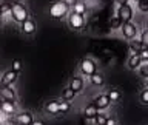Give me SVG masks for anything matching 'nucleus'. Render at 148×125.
Masks as SVG:
<instances>
[{
  "label": "nucleus",
  "mask_w": 148,
  "mask_h": 125,
  "mask_svg": "<svg viewBox=\"0 0 148 125\" xmlns=\"http://www.w3.org/2000/svg\"><path fill=\"white\" fill-rule=\"evenodd\" d=\"M66 14H69V6L63 2V0H59V2L51 3V6H49V16L53 17V19L59 20V19H63Z\"/></svg>",
  "instance_id": "nucleus-1"
},
{
  "label": "nucleus",
  "mask_w": 148,
  "mask_h": 125,
  "mask_svg": "<svg viewBox=\"0 0 148 125\" xmlns=\"http://www.w3.org/2000/svg\"><path fill=\"white\" fill-rule=\"evenodd\" d=\"M9 14H11L12 20L17 22V23H20V25L28 19V9H26V6H25V5H22V3H18V2H14Z\"/></svg>",
  "instance_id": "nucleus-2"
},
{
  "label": "nucleus",
  "mask_w": 148,
  "mask_h": 125,
  "mask_svg": "<svg viewBox=\"0 0 148 125\" xmlns=\"http://www.w3.org/2000/svg\"><path fill=\"white\" fill-rule=\"evenodd\" d=\"M133 16H134V11H133V6H131L130 3L119 5L117 12H116V17H117L122 23L131 22V20H133Z\"/></svg>",
  "instance_id": "nucleus-3"
},
{
  "label": "nucleus",
  "mask_w": 148,
  "mask_h": 125,
  "mask_svg": "<svg viewBox=\"0 0 148 125\" xmlns=\"http://www.w3.org/2000/svg\"><path fill=\"white\" fill-rule=\"evenodd\" d=\"M120 32H122V36L130 42V40L137 39V36H139V28L136 26V23L127 22V23H122V26H120Z\"/></svg>",
  "instance_id": "nucleus-4"
},
{
  "label": "nucleus",
  "mask_w": 148,
  "mask_h": 125,
  "mask_svg": "<svg viewBox=\"0 0 148 125\" xmlns=\"http://www.w3.org/2000/svg\"><path fill=\"white\" fill-rule=\"evenodd\" d=\"M79 69H80L82 76H92L96 71H97V63L94 62L92 59L90 57H85L80 60V63H79Z\"/></svg>",
  "instance_id": "nucleus-5"
},
{
  "label": "nucleus",
  "mask_w": 148,
  "mask_h": 125,
  "mask_svg": "<svg viewBox=\"0 0 148 125\" xmlns=\"http://www.w3.org/2000/svg\"><path fill=\"white\" fill-rule=\"evenodd\" d=\"M68 26L74 31H80L85 26V17L76 12H69L68 14Z\"/></svg>",
  "instance_id": "nucleus-6"
},
{
  "label": "nucleus",
  "mask_w": 148,
  "mask_h": 125,
  "mask_svg": "<svg viewBox=\"0 0 148 125\" xmlns=\"http://www.w3.org/2000/svg\"><path fill=\"white\" fill-rule=\"evenodd\" d=\"M0 97H2V100H9V102H14V104H16L17 93L11 87H3L2 90H0Z\"/></svg>",
  "instance_id": "nucleus-7"
},
{
  "label": "nucleus",
  "mask_w": 148,
  "mask_h": 125,
  "mask_svg": "<svg viewBox=\"0 0 148 125\" xmlns=\"http://www.w3.org/2000/svg\"><path fill=\"white\" fill-rule=\"evenodd\" d=\"M92 104H94V106L100 111V110H106V108H108V106L111 105V100L108 99V96H106V94H99V96L94 97V102H92Z\"/></svg>",
  "instance_id": "nucleus-8"
},
{
  "label": "nucleus",
  "mask_w": 148,
  "mask_h": 125,
  "mask_svg": "<svg viewBox=\"0 0 148 125\" xmlns=\"http://www.w3.org/2000/svg\"><path fill=\"white\" fill-rule=\"evenodd\" d=\"M17 74L16 71H12V69H8L6 73H3L2 79H0V82H2L3 87H12V83L17 80Z\"/></svg>",
  "instance_id": "nucleus-9"
},
{
  "label": "nucleus",
  "mask_w": 148,
  "mask_h": 125,
  "mask_svg": "<svg viewBox=\"0 0 148 125\" xmlns=\"http://www.w3.org/2000/svg\"><path fill=\"white\" fill-rule=\"evenodd\" d=\"M71 90L76 93H80L82 90H83V87H85V82H83V77H80V76H74L71 80H69V85H68Z\"/></svg>",
  "instance_id": "nucleus-10"
},
{
  "label": "nucleus",
  "mask_w": 148,
  "mask_h": 125,
  "mask_svg": "<svg viewBox=\"0 0 148 125\" xmlns=\"http://www.w3.org/2000/svg\"><path fill=\"white\" fill-rule=\"evenodd\" d=\"M16 122L18 125H31L34 122V117H32V114L29 111H23V113H18L16 116Z\"/></svg>",
  "instance_id": "nucleus-11"
},
{
  "label": "nucleus",
  "mask_w": 148,
  "mask_h": 125,
  "mask_svg": "<svg viewBox=\"0 0 148 125\" xmlns=\"http://www.w3.org/2000/svg\"><path fill=\"white\" fill-rule=\"evenodd\" d=\"M0 111L5 114V116H14L16 114V104L14 102H9V100H2V106H0Z\"/></svg>",
  "instance_id": "nucleus-12"
},
{
  "label": "nucleus",
  "mask_w": 148,
  "mask_h": 125,
  "mask_svg": "<svg viewBox=\"0 0 148 125\" xmlns=\"http://www.w3.org/2000/svg\"><path fill=\"white\" fill-rule=\"evenodd\" d=\"M22 32L23 34H26V36H31V34H34L36 30H37V26H36V22L34 20H31V19H26L25 22L22 23Z\"/></svg>",
  "instance_id": "nucleus-13"
},
{
  "label": "nucleus",
  "mask_w": 148,
  "mask_h": 125,
  "mask_svg": "<svg viewBox=\"0 0 148 125\" xmlns=\"http://www.w3.org/2000/svg\"><path fill=\"white\" fill-rule=\"evenodd\" d=\"M142 63L143 62H142V59H140V56H139V54H131V56H130V59H128V68L130 69L136 71Z\"/></svg>",
  "instance_id": "nucleus-14"
},
{
  "label": "nucleus",
  "mask_w": 148,
  "mask_h": 125,
  "mask_svg": "<svg viewBox=\"0 0 148 125\" xmlns=\"http://www.w3.org/2000/svg\"><path fill=\"white\" fill-rule=\"evenodd\" d=\"M97 113H99V110L94 106V104H90V105H86L85 108H83V116H85L86 119H90L92 120L97 116Z\"/></svg>",
  "instance_id": "nucleus-15"
},
{
  "label": "nucleus",
  "mask_w": 148,
  "mask_h": 125,
  "mask_svg": "<svg viewBox=\"0 0 148 125\" xmlns=\"http://www.w3.org/2000/svg\"><path fill=\"white\" fill-rule=\"evenodd\" d=\"M71 12H76V14H86V3L83 2V0H77V2L73 3V11Z\"/></svg>",
  "instance_id": "nucleus-16"
},
{
  "label": "nucleus",
  "mask_w": 148,
  "mask_h": 125,
  "mask_svg": "<svg viewBox=\"0 0 148 125\" xmlns=\"http://www.w3.org/2000/svg\"><path fill=\"white\" fill-rule=\"evenodd\" d=\"M90 82H91L94 87H102V85L105 83V77H103V74H102V73L96 71L92 76H90Z\"/></svg>",
  "instance_id": "nucleus-17"
},
{
  "label": "nucleus",
  "mask_w": 148,
  "mask_h": 125,
  "mask_svg": "<svg viewBox=\"0 0 148 125\" xmlns=\"http://www.w3.org/2000/svg\"><path fill=\"white\" fill-rule=\"evenodd\" d=\"M45 110H46V113H49V114H57L59 113V100L48 102L45 106Z\"/></svg>",
  "instance_id": "nucleus-18"
},
{
  "label": "nucleus",
  "mask_w": 148,
  "mask_h": 125,
  "mask_svg": "<svg viewBox=\"0 0 148 125\" xmlns=\"http://www.w3.org/2000/svg\"><path fill=\"white\" fill-rule=\"evenodd\" d=\"M12 5H14L12 0H3V2L0 3V16H3V14H9Z\"/></svg>",
  "instance_id": "nucleus-19"
},
{
  "label": "nucleus",
  "mask_w": 148,
  "mask_h": 125,
  "mask_svg": "<svg viewBox=\"0 0 148 125\" xmlns=\"http://www.w3.org/2000/svg\"><path fill=\"white\" fill-rule=\"evenodd\" d=\"M130 49H131L133 54H139V53L143 49V45L139 42V39H137V40H136V39H134V40H130Z\"/></svg>",
  "instance_id": "nucleus-20"
},
{
  "label": "nucleus",
  "mask_w": 148,
  "mask_h": 125,
  "mask_svg": "<svg viewBox=\"0 0 148 125\" xmlns=\"http://www.w3.org/2000/svg\"><path fill=\"white\" fill-rule=\"evenodd\" d=\"M74 97H76V93H74L69 87H66L65 90L62 91V100H65V102H71Z\"/></svg>",
  "instance_id": "nucleus-21"
},
{
  "label": "nucleus",
  "mask_w": 148,
  "mask_h": 125,
  "mask_svg": "<svg viewBox=\"0 0 148 125\" xmlns=\"http://www.w3.org/2000/svg\"><path fill=\"white\" fill-rule=\"evenodd\" d=\"M106 96H108V99L111 102H119L120 97H122V93H120L119 90H110L108 93H106Z\"/></svg>",
  "instance_id": "nucleus-22"
},
{
  "label": "nucleus",
  "mask_w": 148,
  "mask_h": 125,
  "mask_svg": "<svg viewBox=\"0 0 148 125\" xmlns=\"http://www.w3.org/2000/svg\"><path fill=\"white\" fill-rule=\"evenodd\" d=\"M139 42L143 45V48H148V28H145L140 32V37H139Z\"/></svg>",
  "instance_id": "nucleus-23"
},
{
  "label": "nucleus",
  "mask_w": 148,
  "mask_h": 125,
  "mask_svg": "<svg viewBox=\"0 0 148 125\" xmlns=\"http://www.w3.org/2000/svg\"><path fill=\"white\" fill-rule=\"evenodd\" d=\"M71 105L69 102H65V100H59V113H68Z\"/></svg>",
  "instance_id": "nucleus-24"
},
{
  "label": "nucleus",
  "mask_w": 148,
  "mask_h": 125,
  "mask_svg": "<svg viewBox=\"0 0 148 125\" xmlns=\"http://www.w3.org/2000/svg\"><path fill=\"white\" fill-rule=\"evenodd\" d=\"M139 100H140L142 105H148V88L140 91V94H139Z\"/></svg>",
  "instance_id": "nucleus-25"
},
{
  "label": "nucleus",
  "mask_w": 148,
  "mask_h": 125,
  "mask_svg": "<svg viewBox=\"0 0 148 125\" xmlns=\"http://www.w3.org/2000/svg\"><path fill=\"white\" fill-rule=\"evenodd\" d=\"M137 71H139V74H140L143 79H148V62L147 63H142L140 67L137 68Z\"/></svg>",
  "instance_id": "nucleus-26"
},
{
  "label": "nucleus",
  "mask_w": 148,
  "mask_h": 125,
  "mask_svg": "<svg viewBox=\"0 0 148 125\" xmlns=\"http://www.w3.org/2000/svg\"><path fill=\"white\" fill-rule=\"evenodd\" d=\"M94 125H105V122H106V116L105 114H102V113H97V116L94 119Z\"/></svg>",
  "instance_id": "nucleus-27"
},
{
  "label": "nucleus",
  "mask_w": 148,
  "mask_h": 125,
  "mask_svg": "<svg viewBox=\"0 0 148 125\" xmlns=\"http://www.w3.org/2000/svg\"><path fill=\"white\" fill-rule=\"evenodd\" d=\"M137 8H139V11H142V12H148V0H139Z\"/></svg>",
  "instance_id": "nucleus-28"
},
{
  "label": "nucleus",
  "mask_w": 148,
  "mask_h": 125,
  "mask_svg": "<svg viewBox=\"0 0 148 125\" xmlns=\"http://www.w3.org/2000/svg\"><path fill=\"white\" fill-rule=\"evenodd\" d=\"M110 25H111V30H120L122 22H120L117 17H113V19H111V23H110Z\"/></svg>",
  "instance_id": "nucleus-29"
},
{
  "label": "nucleus",
  "mask_w": 148,
  "mask_h": 125,
  "mask_svg": "<svg viewBox=\"0 0 148 125\" xmlns=\"http://www.w3.org/2000/svg\"><path fill=\"white\" fill-rule=\"evenodd\" d=\"M12 71H16V73H20L22 71V62H20V60H18V59H14L12 60Z\"/></svg>",
  "instance_id": "nucleus-30"
},
{
  "label": "nucleus",
  "mask_w": 148,
  "mask_h": 125,
  "mask_svg": "<svg viewBox=\"0 0 148 125\" xmlns=\"http://www.w3.org/2000/svg\"><path fill=\"white\" fill-rule=\"evenodd\" d=\"M139 56H140L142 62H143V63H147V62H148V48H143L140 53H139Z\"/></svg>",
  "instance_id": "nucleus-31"
},
{
  "label": "nucleus",
  "mask_w": 148,
  "mask_h": 125,
  "mask_svg": "<svg viewBox=\"0 0 148 125\" xmlns=\"http://www.w3.org/2000/svg\"><path fill=\"white\" fill-rule=\"evenodd\" d=\"M105 125H117V122H116V119H114V117H106Z\"/></svg>",
  "instance_id": "nucleus-32"
},
{
  "label": "nucleus",
  "mask_w": 148,
  "mask_h": 125,
  "mask_svg": "<svg viewBox=\"0 0 148 125\" xmlns=\"http://www.w3.org/2000/svg\"><path fill=\"white\" fill-rule=\"evenodd\" d=\"M63 2L66 3L68 6H69V5H71V6H73V3H74V2H77V0H63Z\"/></svg>",
  "instance_id": "nucleus-33"
},
{
  "label": "nucleus",
  "mask_w": 148,
  "mask_h": 125,
  "mask_svg": "<svg viewBox=\"0 0 148 125\" xmlns=\"http://www.w3.org/2000/svg\"><path fill=\"white\" fill-rule=\"evenodd\" d=\"M31 125H45V124L42 122V120H34V122H32Z\"/></svg>",
  "instance_id": "nucleus-34"
},
{
  "label": "nucleus",
  "mask_w": 148,
  "mask_h": 125,
  "mask_svg": "<svg viewBox=\"0 0 148 125\" xmlns=\"http://www.w3.org/2000/svg\"><path fill=\"white\" fill-rule=\"evenodd\" d=\"M117 5H123V3H128V0H116Z\"/></svg>",
  "instance_id": "nucleus-35"
},
{
  "label": "nucleus",
  "mask_w": 148,
  "mask_h": 125,
  "mask_svg": "<svg viewBox=\"0 0 148 125\" xmlns=\"http://www.w3.org/2000/svg\"><path fill=\"white\" fill-rule=\"evenodd\" d=\"M143 87L148 88V79H145V82H143Z\"/></svg>",
  "instance_id": "nucleus-36"
},
{
  "label": "nucleus",
  "mask_w": 148,
  "mask_h": 125,
  "mask_svg": "<svg viewBox=\"0 0 148 125\" xmlns=\"http://www.w3.org/2000/svg\"><path fill=\"white\" fill-rule=\"evenodd\" d=\"M2 88H3V85H2V82H0V90H2Z\"/></svg>",
  "instance_id": "nucleus-37"
},
{
  "label": "nucleus",
  "mask_w": 148,
  "mask_h": 125,
  "mask_svg": "<svg viewBox=\"0 0 148 125\" xmlns=\"http://www.w3.org/2000/svg\"><path fill=\"white\" fill-rule=\"evenodd\" d=\"M0 106H2V97H0Z\"/></svg>",
  "instance_id": "nucleus-38"
},
{
  "label": "nucleus",
  "mask_w": 148,
  "mask_h": 125,
  "mask_svg": "<svg viewBox=\"0 0 148 125\" xmlns=\"http://www.w3.org/2000/svg\"><path fill=\"white\" fill-rule=\"evenodd\" d=\"M133 2H136V3H137V2H139V0H133Z\"/></svg>",
  "instance_id": "nucleus-39"
},
{
  "label": "nucleus",
  "mask_w": 148,
  "mask_h": 125,
  "mask_svg": "<svg viewBox=\"0 0 148 125\" xmlns=\"http://www.w3.org/2000/svg\"><path fill=\"white\" fill-rule=\"evenodd\" d=\"M0 125H2V120H0Z\"/></svg>",
  "instance_id": "nucleus-40"
},
{
  "label": "nucleus",
  "mask_w": 148,
  "mask_h": 125,
  "mask_svg": "<svg viewBox=\"0 0 148 125\" xmlns=\"http://www.w3.org/2000/svg\"><path fill=\"white\" fill-rule=\"evenodd\" d=\"M0 26H2V22H0Z\"/></svg>",
  "instance_id": "nucleus-41"
},
{
  "label": "nucleus",
  "mask_w": 148,
  "mask_h": 125,
  "mask_svg": "<svg viewBox=\"0 0 148 125\" xmlns=\"http://www.w3.org/2000/svg\"><path fill=\"white\" fill-rule=\"evenodd\" d=\"M147 28H148V25H147Z\"/></svg>",
  "instance_id": "nucleus-42"
}]
</instances>
